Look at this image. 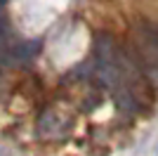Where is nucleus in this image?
Segmentation results:
<instances>
[{"label": "nucleus", "instance_id": "f257e3e1", "mask_svg": "<svg viewBox=\"0 0 158 156\" xmlns=\"http://www.w3.org/2000/svg\"><path fill=\"white\" fill-rule=\"evenodd\" d=\"M94 73L111 90L113 99L123 111H137L149 99L146 78L135 64L130 52L120 50L113 36L99 33L94 47Z\"/></svg>", "mask_w": 158, "mask_h": 156}, {"label": "nucleus", "instance_id": "f03ea898", "mask_svg": "<svg viewBox=\"0 0 158 156\" xmlns=\"http://www.w3.org/2000/svg\"><path fill=\"white\" fill-rule=\"evenodd\" d=\"M130 54L144 78L158 85V24H139L132 28Z\"/></svg>", "mask_w": 158, "mask_h": 156}]
</instances>
